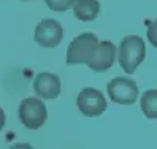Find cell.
Listing matches in <instances>:
<instances>
[{
    "instance_id": "1",
    "label": "cell",
    "mask_w": 157,
    "mask_h": 149,
    "mask_svg": "<svg viewBox=\"0 0 157 149\" xmlns=\"http://www.w3.org/2000/svg\"><path fill=\"white\" fill-rule=\"evenodd\" d=\"M146 55V46L143 38L136 35H130L125 36L119 44V55L117 60L121 68L125 73H133L136 70V67L144 60Z\"/></svg>"
},
{
    "instance_id": "2",
    "label": "cell",
    "mask_w": 157,
    "mask_h": 149,
    "mask_svg": "<svg viewBox=\"0 0 157 149\" xmlns=\"http://www.w3.org/2000/svg\"><path fill=\"white\" fill-rule=\"evenodd\" d=\"M98 38L97 35L90 33V32H84L78 35L76 38H73L71 43L68 44L67 49V63L73 65V63H84L89 65L94 51L98 46Z\"/></svg>"
},
{
    "instance_id": "3",
    "label": "cell",
    "mask_w": 157,
    "mask_h": 149,
    "mask_svg": "<svg viewBox=\"0 0 157 149\" xmlns=\"http://www.w3.org/2000/svg\"><path fill=\"white\" fill-rule=\"evenodd\" d=\"M17 114H19V120L25 128L36 130L46 122L48 109H46V105L40 98L29 97V98H24L19 103Z\"/></svg>"
},
{
    "instance_id": "4",
    "label": "cell",
    "mask_w": 157,
    "mask_h": 149,
    "mask_svg": "<svg viewBox=\"0 0 157 149\" xmlns=\"http://www.w3.org/2000/svg\"><path fill=\"white\" fill-rule=\"evenodd\" d=\"M106 90L109 98L119 105H132L138 98V86L130 78L119 76L111 79L106 86Z\"/></svg>"
},
{
    "instance_id": "5",
    "label": "cell",
    "mask_w": 157,
    "mask_h": 149,
    "mask_svg": "<svg viewBox=\"0 0 157 149\" xmlns=\"http://www.w3.org/2000/svg\"><path fill=\"white\" fill-rule=\"evenodd\" d=\"M76 105H78V109L84 116L95 117V116H101L105 113L106 100L100 90H97L94 87H86L78 94Z\"/></svg>"
},
{
    "instance_id": "6",
    "label": "cell",
    "mask_w": 157,
    "mask_h": 149,
    "mask_svg": "<svg viewBox=\"0 0 157 149\" xmlns=\"http://www.w3.org/2000/svg\"><path fill=\"white\" fill-rule=\"evenodd\" d=\"M33 38L41 48H56L63 38V29L59 21L52 17H44L35 27Z\"/></svg>"
},
{
    "instance_id": "7",
    "label": "cell",
    "mask_w": 157,
    "mask_h": 149,
    "mask_svg": "<svg viewBox=\"0 0 157 149\" xmlns=\"http://www.w3.org/2000/svg\"><path fill=\"white\" fill-rule=\"evenodd\" d=\"M33 90L38 98L54 100L60 94V78L54 73L41 71L33 79Z\"/></svg>"
},
{
    "instance_id": "8",
    "label": "cell",
    "mask_w": 157,
    "mask_h": 149,
    "mask_svg": "<svg viewBox=\"0 0 157 149\" xmlns=\"http://www.w3.org/2000/svg\"><path fill=\"white\" fill-rule=\"evenodd\" d=\"M114 60H116V46L111 41H100L89 62V68L101 73L111 68Z\"/></svg>"
},
{
    "instance_id": "9",
    "label": "cell",
    "mask_w": 157,
    "mask_h": 149,
    "mask_svg": "<svg viewBox=\"0 0 157 149\" xmlns=\"http://www.w3.org/2000/svg\"><path fill=\"white\" fill-rule=\"evenodd\" d=\"M100 13L98 0H75L73 2V14L76 19L87 22L94 21Z\"/></svg>"
},
{
    "instance_id": "10",
    "label": "cell",
    "mask_w": 157,
    "mask_h": 149,
    "mask_svg": "<svg viewBox=\"0 0 157 149\" xmlns=\"http://www.w3.org/2000/svg\"><path fill=\"white\" fill-rule=\"evenodd\" d=\"M141 111L147 119H157V89H149L141 95Z\"/></svg>"
},
{
    "instance_id": "11",
    "label": "cell",
    "mask_w": 157,
    "mask_h": 149,
    "mask_svg": "<svg viewBox=\"0 0 157 149\" xmlns=\"http://www.w3.org/2000/svg\"><path fill=\"white\" fill-rule=\"evenodd\" d=\"M46 5L49 6V10L52 11H65L73 5V0H44Z\"/></svg>"
},
{
    "instance_id": "12",
    "label": "cell",
    "mask_w": 157,
    "mask_h": 149,
    "mask_svg": "<svg viewBox=\"0 0 157 149\" xmlns=\"http://www.w3.org/2000/svg\"><path fill=\"white\" fill-rule=\"evenodd\" d=\"M147 40L152 46L157 48V19L154 22H151V25L147 27Z\"/></svg>"
},
{
    "instance_id": "13",
    "label": "cell",
    "mask_w": 157,
    "mask_h": 149,
    "mask_svg": "<svg viewBox=\"0 0 157 149\" xmlns=\"http://www.w3.org/2000/svg\"><path fill=\"white\" fill-rule=\"evenodd\" d=\"M8 149H33L29 143H16V144H13V146H10Z\"/></svg>"
},
{
    "instance_id": "14",
    "label": "cell",
    "mask_w": 157,
    "mask_h": 149,
    "mask_svg": "<svg viewBox=\"0 0 157 149\" xmlns=\"http://www.w3.org/2000/svg\"><path fill=\"white\" fill-rule=\"evenodd\" d=\"M5 113H3V109L2 108H0V130H2L3 128V125H5Z\"/></svg>"
}]
</instances>
